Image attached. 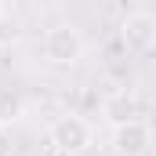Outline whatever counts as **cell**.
Returning <instances> with one entry per match:
<instances>
[{
  "label": "cell",
  "mask_w": 156,
  "mask_h": 156,
  "mask_svg": "<svg viewBox=\"0 0 156 156\" xmlns=\"http://www.w3.org/2000/svg\"><path fill=\"white\" fill-rule=\"evenodd\" d=\"M40 55H44L47 66L69 69V66H76L80 58H83V33L73 22H55L44 33V40H40Z\"/></svg>",
  "instance_id": "cell-1"
},
{
  "label": "cell",
  "mask_w": 156,
  "mask_h": 156,
  "mask_svg": "<svg viewBox=\"0 0 156 156\" xmlns=\"http://www.w3.org/2000/svg\"><path fill=\"white\" fill-rule=\"evenodd\" d=\"M51 145L58 149L62 156H80L91 149V142H94V131H91V123L83 116H58L55 123H51Z\"/></svg>",
  "instance_id": "cell-2"
},
{
  "label": "cell",
  "mask_w": 156,
  "mask_h": 156,
  "mask_svg": "<svg viewBox=\"0 0 156 156\" xmlns=\"http://www.w3.org/2000/svg\"><path fill=\"white\" fill-rule=\"evenodd\" d=\"M120 44L127 51H149L156 44V15L153 11H127L120 18Z\"/></svg>",
  "instance_id": "cell-3"
},
{
  "label": "cell",
  "mask_w": 156,
  "mask_h": 156,
  "mask_svg": "<svg viewBox=\"0 0 156 156\" xmlns=\"http://www.w3.org/2000/svg\"><path fill=\"white\" fill-rule=\"evenodd\" d=\"M102 116H105V123L113 131L116 127H127V123H142V102H138L134 91L120 87V91H113V94L102 98Z\"/></svg>",
  "instance_id": "cell-4"
},
{
  "label": "cell",
  "mask_w": 156,
  "mask_h": 156,
  "mask_svg": "<svg viewBox=\"0 0 156 156\" xmlns=\"http://www.w3.org/2000/svg\"><path fill=\"white\" fill-rule=\"evenodd\" d=\"M149 145H153V131H149L145 120L113 131V156H142Z\"/></svg>",
  "instance_id": "cell-5"
},
{
  "label": "cell",
  "mask_w": 156,
  "mask_h": 156,
  "mask_svg": "<svg viewBox=\"0 0 156 156\" xmlns=\"http://www.w3.org/2000/svg\"><path fill=\"white\" fill-rule=\"evenodd\" d=\"M22 109H26L22 94H18V91H11V87H0V127H7V131H11V123L22 116Z\"/></svg>",
  "instance_id": "cell-6"
},
{
  "label": "cell",
  "mask_w": 156,
  "mask_h": 156,
  "mask_svg": "<svg viewBox=\"0 0 156 156\" xmlns=\"http://www.w3.org/2000/svg\"><path fill=\"white\" fill-rule=\"evenodd\" d=\"M18 40H22V22L4 7L0 11V47H15Z\"/></svg>",
  "instance_id": "cell-7"
},
{
  "label": "cell",
  "mask_w": 156,
  "mask_h": 156,
  "mask_svg": "<svg viewBox=\"0 0 156 156\" xmlns=\"http://www.w3.org/2000/svg\"><path fill=\"white\" fill-rule=\"evenodd\" d=\"M0 156H11V134H7V127H0Z\"/></svg>",
  "instance_id": "cell-8"
},
{
  "label": "cell",
  "mask_w": 156,
  "mask_h": 156,
  "mask_svg": "<svg viewBox=\"0 0 156 156\" xmlns=\"http://www.w3.org/2000/svg\"><path fill=\"white\" fill-rule=\"evenodd\" d=\"M0 11H4V7H0Z\"/></svg>",
  "instance_id": "cell-9"
}]
</instances>
